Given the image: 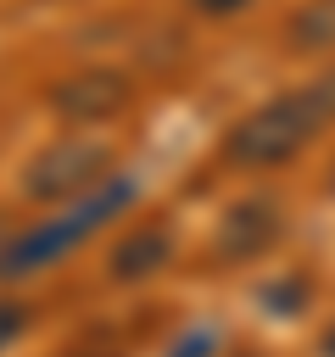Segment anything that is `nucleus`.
Segmentation results:
<instances>
[{"instance_id":"1","label":"nucleus","mask_w":335,"mask_h":357,"mask_svg":"<svg viewBox=\"0 0 335 357\" xmlns=\"http://www.w3.org/2000/svg\"><path fill=\"white\" fill-rule=\"evenodd\" d=\"M324 123H335V78H318V84H302L268 106H257L246 123H234L229 134V162H246V167H274L285 156H296Z\"/></svg>"},{"instance_id":"2","label":"nucleus","mask_w":335,"mask_h":357,"mask_svg":"<svg viewBox=\"0 0 335 357\" xmlns=\"http://www.w3.org/2000/svg\"><path fill=\"white\" fill-rule=\"evenodd\" d=\"M128 201H134V178L106 173L89 195H78V206H67L61 218H50V223H39V229L17 234V240H11V251H6V262H0V273H6V279H22V273H34V268L61 262L78 240H89V234H95L106 218H117Z\"/></svg>"},{"instance_id":"3","label":"nucleus","mask_w":335,"mask_h":357,"mask_svg":"<svg viewBox=\"0 0 335 357\" xmlns=\"http://www.w3.org/2000/svg\"><path fill=\"white\" fill-rule=\"evenodd\" d=\"M106 173H112V151L100 139H56L50 151L34 156L22 190L34 201H67V195H89Z\"/></svg>"},{"instance_id":"4","label":"nucleus","mask_w":335,"mask_h":357,"mask_svg":"<svg viewBox=\"0 0 335 357\" xmlns=\"http://www.w3.org/2000/svg\"><path fill=\"white\" fill-rule=\"evenodd\" d=\"M50 106L67 117V123H106L128 106V78L123 73H106V67H89V73H73L50 89Z\"/></svg>"},{"instance_id":"5","label":"nucleus","mask_w":335,"mask_h":357,"mask_svg":"<svg viewBox=\"0 0 335 357\" xmlns=\"http://www.w3.org/2000/svg\"><path fill=\"white\" fill-rule=\"evenodd\" d=\"M274 234H279V212L268 206V201H240V206H229L223 212V223H218V257L223 262H246V257H257V251H268L274 245Z\"/></svg>"},{"instance_id":"6","label":"nucleus","mask_w":335,"mask_h":357,"mask_svg":"<svg viewBox=\"0 0 335 357\" xmlns=\"http://www.w3.org/2000/svg\"><path fill=\"white\" fill-rule=\"evenodd\" d=\"M168 257H173V234L156 229V223H140L134 234L117 240V251H112V279H145V273L168 268Z\"/></svg>"},{"instance_id":"7","label":"nucleus","mask_w":335,"mask_h":357,"mask_svg":"<svg viewBox=\"0 0 335 357\" xmlns=\"http://www.w3.org/2000/svg\"><path fill=\"white\" fill-rule=\"evenodd\" d=\"M290 39H296L302 50H335V0L302 6L296 22H290Z\"/></svg>"},{"instance_id":"8","label":"nucleus","mask_w":335,"mask_h":357,"mask_svg":"<svg viewBox=\"0 0 335 357\" xmlns=\"http://www.w3.org/2000/svg\"><path fill=\"white\" fill-rule=\"evenodd\" d=\"M302 301H307V284H302V279H274V284L262 290V307H268L274 318H296Z\"/></svg>"},{"instance_id":"9","label":"nucleus","mask_w":335,"mask_h":357,"mask_svg":"<svg viewBox=\"0 0 335 357\" xmlns=\"http://www.w3.org/2000/svg\"><path fill=\"white\" fill-rule=\"evenodd\" d=\"M223 346V335L212 329V324H195V329H184L179 340H173V357H212Z\"/></svg>"},{"instance_id":"10","label":"nucleus","mask_w":335,"mask_h":357,"mask_svg":"<svg viewBox=\"0 0 335 357\" xmlns=\"http://www.w3.org/2000/svg\"><path fill=\"white\" fill-rule=\"evenodd\" d=\"M22 324H28V318H22V307H17V301H0V351L22 335Z\"/></svg>"},{"instance_id":"11","label":"nucleus","mask_w":335,"mask_h":357,"mask_svg":"<svg viewBox=\"0 0 335 357\" xmlns=\"http://www.w3.org/2000/svg\"><path fill=\"white\" fill-rule=\"evenodd\" d=\"M195 6H201V11H240L246 0H195Z\"/></svg>"},{"instance_id":"12","label":"nucleus","mask_w":335,"mask_h":357,"mask_svg":"<svg viewBox=\"0 0 335 357\" xmlns=\"http://www.w3.org/2000/svg\"><path fill=\"white\" fill-rule=\"evenodd\" d=\"M11 240H17V234H11V229H6V218H0V262H6V251H11Z\"/></svg>"},{"instance_id":"13","label":"nucleus","mask_w":335,"mask_h":357,"mask_svg":"<svg viewBox=\"0 0 335 357\" xmlns=\"http://www.w3.org/2000/svg\"><path fill=\"white\" fill-rule=\"evenodd\" d=\"M324 357H335V329H329V335H324Z\"/></svg>"}]
</instances>
